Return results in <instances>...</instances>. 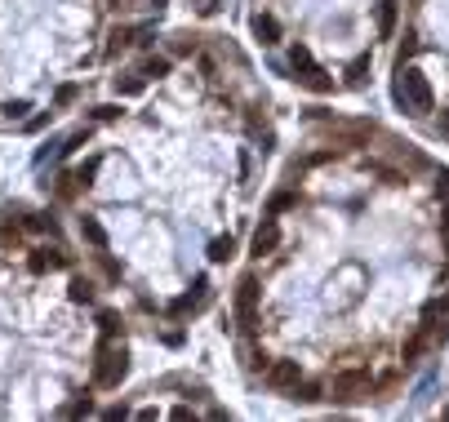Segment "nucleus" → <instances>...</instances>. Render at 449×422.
<instances>
[{
  "instance_id": "f257e3e1",
  "label": "nucleus",
  "mask_w": 449,
  "mask_h": 422,
  "mask_svg": "<svg viewBox=\"0 0 449 422\" xmlns=\"http://www.w3.org/2000/svg\"><path fill=\"white\" fill-rule=\"evenodd\" d=\"M285 245L258 267L262 343L325 404H387L449 343V165L370 116L311 107Z\"/></svg>"
},
{
  "instance_id": "f03ea898",
  "label": "nucleus",
  "mask_w": 449,
  "mask_h": 422,
  "mask_svg": "<svg viewBox=\"0 0 449 422\" xmlns=\"http://www.w3.org/2000/svg\"><path fill=\"white\" fill-rule=\"evenodd\" d=\"M289 36L307 40L321 67L338 80V94L370 89L378 54L396 45L405 0H276Z\"/></svg>"
},
{
  "instance_id": "7ed1b4c3",
  "label": "nucleus",
  "mask_w": 449,
  "mask_h": 422,
  "mask_svg": "<svg viewBox=\"0 0 449 422\" xmlns=\"http://www.w3.org/2000/svg\"><path fill=\"white\" fill-rule=\"evenodd\" d=\"M392 107L449 143V0H405L392 54Z\"/></svg>"
},
{
  "instance_id": "20e7f679",
  "label": "nucleus",
  "mask_w": 449,
  "mask_h": 422,
  "mask_svg": "<svg viewBox=\"0 0 449 422\" xmlns=\"http://www.w3.org/2000/svg\"><path fill=\"white\" fill-rule=\"evenodd\" d=\"M125 374H129V351H125V343L103 338V343H98V360H94V387L116 392V387L125 382Z\"/></svg>"
},
{
  "instance_id": "39448f33",
  "label": "nucleus",
  "mask_w": 449,
  "mask_h": 422,
  "mask_svg": "<svg viewBox=\"0 0 449 422\" xmlns=\"http://www.w3.org/2000/svg\"><path fill=\"white\" fill-rule=\"evenodd\" d=\"M249 31H254V40H258L262 49H280V45L289 40V27H285V18H280L276 9L249 13Z\"/></svg>"
},
{
  "instance_id": "423d86ee",
  "label": "nucleus",
  "mask_w": 449,
  "mask_h": 422,
  "mask_svg": "<svg viewBox=\"0 0 449 422\" xmlns=\"http://www.w3.org/2000/svg\"><path fill=\"white\" fill-rule=\"evenodd\" d=\"M280 245H285V223H280V218H262V227L254 231V240H249V258L267 262Z\"/></svg>"
},
{
  "instance_id": "0eeeda50",
  "label": "nucleus",
  "mask_w": 449,
  "mask_h": 422,
  "mask_svg": "<svg viewBox=\"0 0 449 422\" xmlns=\"http://www.w3.org/2000/svg\"><path fill=\"white\" fill-rule=\"evenodd\" d=\"M54 267H72V258L62 249H49V245L27 249V272L31 276H45V272H54Z\"/></svg>"
},
{
  "instance_id": "6e6552de",
  "label": "nucleus",
  "mask_w": 449,
  "mask_h": 422,
  "mask_svg": "<svg viewBox=\"0 0 449 422\" xmlns=\"http://www.w3.org/2000/svg\"><path fill=\"white\" fill-rule=\"evenodd\" d=\"M236 249H240V245H236V235L227 231V235H214V240H205V258H209L214 267H227L231 258H236Z\"/></svg>"
},
{
  "instance_id": "1a4fd4ad",
  "label": "nucleus",
  "mask_w": 449,
  "mask_h": 422,
  "mask_svg": "<svg viewBox=\"0 0 449 422\" xmlns=\"http://www.w3.org/2000/svg\"><path fill=\"white\" fill-rule=\"evenodd\" d=\"M76 231H80V240H85L89 249H107V227L98 223V218L80 213V218H76Z\"/></svg>"
},
{
  "instance_id": "9d476101",
  "label": "nucleus",
  "mask_w": 449,
  "mask_h": 422,
  "mask_svg": "<svg viewBox=\"0 0 449 422\" xmlns=\"http://www.w3.org/2000/svg\"><path fill=\"white\" fill-rule=\"evenodd\" d=\"M201 31H174V36H170V54L174 58H192L196 54V49H201Z\"/></svg>"
},
{
  "instance_id": "9b49d317",
  "label": "nucleus",
  "mask_w": 449,
  "mask_h": 422,
  "mask_svg": "<svg viewBox=\"0 0 449 422\" xmlns=\"http://www.w3.org/2000/svg\"><path fill=\"white\" fill-rule=\"evenodd\" d=\"M138 72H143L147 80H165V76L174 72V54H147Z\"/></svg>"
},
{
  "instance_id": "f8f14e48",
  "label": "nucleus",
  "mask_w": 449,
  "mask_h": 422,
  "mask_svg": "<svg viewBox=\"0 0 449 422\" xmlns=\"http://www.w3.org/2000/svg\"><path fill=\"white\" fill-rule=\"evenodd\" d=\"M111 89L121 94V98H134V94L147 89V76H143V72H121V76L111 80Z\"/></svg>"
},
{
  "instance_id": "ddd939ff",
  "label": "nucleus",
  "mask_w": 449,
  "mask_h": 422,
  "mask_svg": "<svg viewBox=\"0 0 449 422\" xmlns=\"http://www.w3.org/2000/svg\"><path fill=\"white\" fill-rule=\"evenodd\" d=\"M98 329H103V338H125V316L121 311H98Z\"/></svg>"
},
{
  "instance_id": "4468645a",
  "label": "nucleus",
  "mask_w": 449,
  "mask_h": 422,
  "mask_svg": "<svg viewBox=\"0 0 449 422\" xmlns=\"http://www.w3.org/2000/svg\"><path fill=\"white\" fill-rule=\"evenodd\" d=\"M67 298H72V302H94V280L72 276V280H67Z\"/></svg>"
},
{
  "instance_id": "2eb2a0df",
  "label": "nucleus",
  "mask_w": 449,
  "mask_h": 422,
  "mask_svg": "<svg viewBox=\"0 0 449 422\" xmlns=\"http://www.w3.org/2000/svg\"><path fill=\"white\" fill-rule=\"evenodd\" d=\"M89 409H94L89 392H80V396H72L67 404H58V413H62V418H80V413H89Z\"/></svg>"
},
{
  "instance_id": "dca6fc26",
  "label": "nucleus",
  "mask_w": 449,
  "mask_h": 422,
  "mask_svg": "<svg viewBox=\"0 0 449 422\" xmlns=\"http://www.w3.org/2000/svg\"><path fill=\"white\" fill-rule=\"evenodd\" d=\"M76 98H80V84H58V89H54V103H49V107H54V111H67Z\"/></svg>"
},
{
  "instance_id": "f3484780",
  "label": "nucleus",
  "mask_w": 449,
  "mask_h": 422,
  "mask_svg": "<svg viewBox=\"0 0 449 422\" xmlns=\"http://www.w3.org/2000/svg\"><path fill=\"white\" fill-rule=\"evenodd\" d=\"M27 111H31V103H27V98H5V103H0V116H5L9 125H13V121H23Z\"/></svg>"
},
{
  "instance_id": "a211bd4d",
  "label": "nucleus",
  "mask_w": 449,
  "mask_h": 422,
  "mask_svg": "<svg viewBox=\"0 0 449 422\" xmlns=\"http://www.w3.org/2000/svg\"><path fill=\"white\" fill-rule=\"evenodd\" d=\"M125 107L121 103H103V107H94V121H121Z\"/></svg>"
},
{
  "instance_id": "6ab92c4d",
  "label": "nucleus",
  "mask_w": 449,
  "mask_h": 422,
  "mask_svg": "<svg viewBox=\"0 0 449 422\" xmlns=\"http://www.w3.org/2000/svg\"><path fill=\"white\" fill-rule=\"evenodd\" d=\"M45 125H54V107H49V111H40V116H31V121H27L23 129H27V133H40Z\"/></svg>"
},
{
  "instance_id": "aec40b11",
  "label": "nucleus",
  "mask_w": 449,
  "mask_h": 422,
  "mask_svg": "<svg viewBox=\"0 0 449 422\" xmlns=\"http://www.w3.org/2000/svg\"><path fill=\"white\" fill-rule=\"evenodd\" d=\"M218 9H223V0H196V13H201V18H214Z\"/></svg>"
},
{
  "instance_id": "412c9836",
  "label": "nucleus",
  "mask_w": 449,
  "mask_h": 422,
  "mask_svg": "<svg viewBox=\"0 0 449 422\" xmlns=\"http://www.w3.org/2000/svg\"><path fill=\"white\" fill-rule=\"evenodd\" d=\"M160 343L165 347H182V329H160Z\"/></svg>"
},
{
  "instance_id": "4be33fe9",
  "label": "nucleus",
  "mask_w": 449,
  "mask_h": 422,
  "mask_svg": "<svg viewBox=\"0 0 449 422\" xmlns=\"http://www.w3.org/2000/svg\"><path fill=\"white\" fill-rule=\"evenodd\" d=\"M147 5H152V9L160 13V9H170V0H147Z\"/></svg>"
},
{
  "instance_id": "5701e85b",
  "label": "nucleus",
  "mask_w": 449,
  "mask_h": 422,
  "mask_svg": "<svg viewBox=\"0 0 449 422\" xmlns=\"http://www.w3.org/2000/svg\"><path fill=\"white\" fill-rule=\"evenodd\" d=\"M111 5H116V9H121V0H111Z\"/></svg>"
},
{
  "instance_id": "b1692460",
  "label": "nucleus",
  "mask_w": 449,
  "mask_h": 422,
  "mask_svg": "<svg viewBox=\"0 0 449 422\" xmlns=\"http://www.w3.org/2000/svg\"><path fill=\"white\" fill-rule=\"evenodd\" d=\"M0 245H5V235H0Z\"/></svg>"
},
{
  "instance_id": "393cba45",
  "label": "nucleus",
  "mask_w": 449,
  "mask_h": 422,
  "mask_svg": "<svg viewBox=\"0 0 449 422\" xmlns=\"http://www.w3.org/2000/svg\"><path fill=\"white\" fill-rule=\"evenodd\" d=\"M187 5H196V0H187Z\"/></svg>"
}]
</instances>
